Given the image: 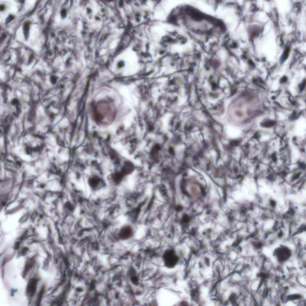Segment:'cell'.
Returning a JSON list of instances; mask_svg holds the SVG:
<instances>
[{
	"label": "cell",
	"mask_w": 306,
	"mask_h": 306,
	"mask_svg": "<svg viewBox=\"0 0 306 306\" xmlns=\"http://www.w3.org/2000/svg\"><path fill=\"white\" fill-rule=\"evenodd\" d=\"M279 16H287L294 6L292 0H273Z\"/></svg>",
	"instance_id": "cell-1"
},
{
	"label": "cell",
	"mask_w": 306,
	"mask_h": 306,
	"mask_svg": "<svg viewBox=\"0 0 306 306\" xmlns=\"http://www.w3.org/2000/svg\"><path fill=\"white\" fill-rule=\"evenodd\" d=\"M165 263L169 266H173L177 261V258L175 254L172 252H169L165 255Z\"/></svg>",
	"instance_id": "cell-2"
},
{
	"label": "cell",
	"mask_w": 306,
	"mask_h": 306,
	"mask_svg": "<svg viewBox=\"0 0 306 306\" xmlns=\"http://www.w3.org/2000/svg\"><path fill=\"white\" fill-rule=\"evenodd\" d=\"M131 235H132V230L129 227L123 228L120 233V236L122 238H128L131 236Z\"/></svg>",
	"instance_id": "cell-3"
}]
</instances>
